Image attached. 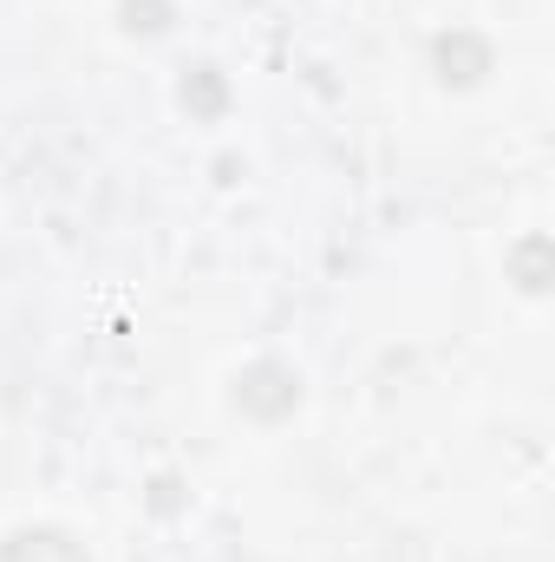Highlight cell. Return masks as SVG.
I'll list each match as a JSON object with an SVG mask.
<instances>
[{
  "label": "cell",
  "mask_w": 555,
  "mask_h": 562,
  "mask_svg": "<svg viewBox=\"0 0 555 562\" xmlns=\"http://www.w3.org/2000/svg\"><path fill=\"white\" fill-rule=\"evenodd\" d=\"M294 400H301V380H294L281 360H256V367L236 380V406L256 413V419H281V413H294Z\"/></svg>",
  "instance_id": "cell-1"
},
{
  "label": "cell",
  "mask_w": 555,
  "mask_h": 562,
  "mask_svg": "<svg viewBox=\"0 0 555 562\" xmlns=\"http://www.w3.org/2000/svg\"><path fill=\"white\" fill-rule=\"evenodd\" d=\"M438 72H444V86H471V79L490 72V46L477 33H444L438 40Z\"/></svg>",
  "instance_id": "cell-2"
},
{
  "label": "cell",
  "mask_w": 555,
  "mask_h": 562,
  "mask_svg": "<svg viewBox=\"0 0 555 562\" xmlns=\"http://www.w3.org/2000/svg\"><path fill=\"white\" fill-rule=\"evenodd\" d=\"M0 562H92L66 530H20L0 543Z\"/></svg>",
  "instance_id": "cell-3"
},
{
  "label": "cell",
  "mask_w": 555,
  "mask_h": 562,
  "mask_svg": "<svg viewBox=\"0 0 555 562\" xmlns=\"http://www.w3.org/2000/svg\"><path fill=\"white\" fill-rule=\"evenodd\" d=\"M183 105H190V112H203V119H216V112L229 105V86H223V72H216V66H196V72L183 79Z\"/></svg>",
  "instance_id": "cell-4"
},
{
  "label": "cell",
  "mask_w": 555,
  "mask_h": 562,
  "mask_svg": "<svg viewBox=\"0 0 555 562\" xmlns=\"http://www.w3.org/2000/svg\"><path fill=\"white\" fill-rule=\"evenodd\" d=\"M510 269H517V288H523V294H543V288H550V243H543V236H530V243L517 249V262H510Z\"/></svg>",
  "instance_id": "cell-5"
},
{
  "label": "cell",
  "mask_w": 555,
  "mask_h": 562,
  "mask_svg": "<svg viewBox=\"0 0 555 562\" xmlns=\"http://www.w3.org/2000/svg\"><path fill=\"white\" fill-rule=\"evenodd\" d=\"M125 26L132 33H163L170 26V0H125Z\"/></svg>",
  "instance_id": "cell-6"
}]
</instances>
